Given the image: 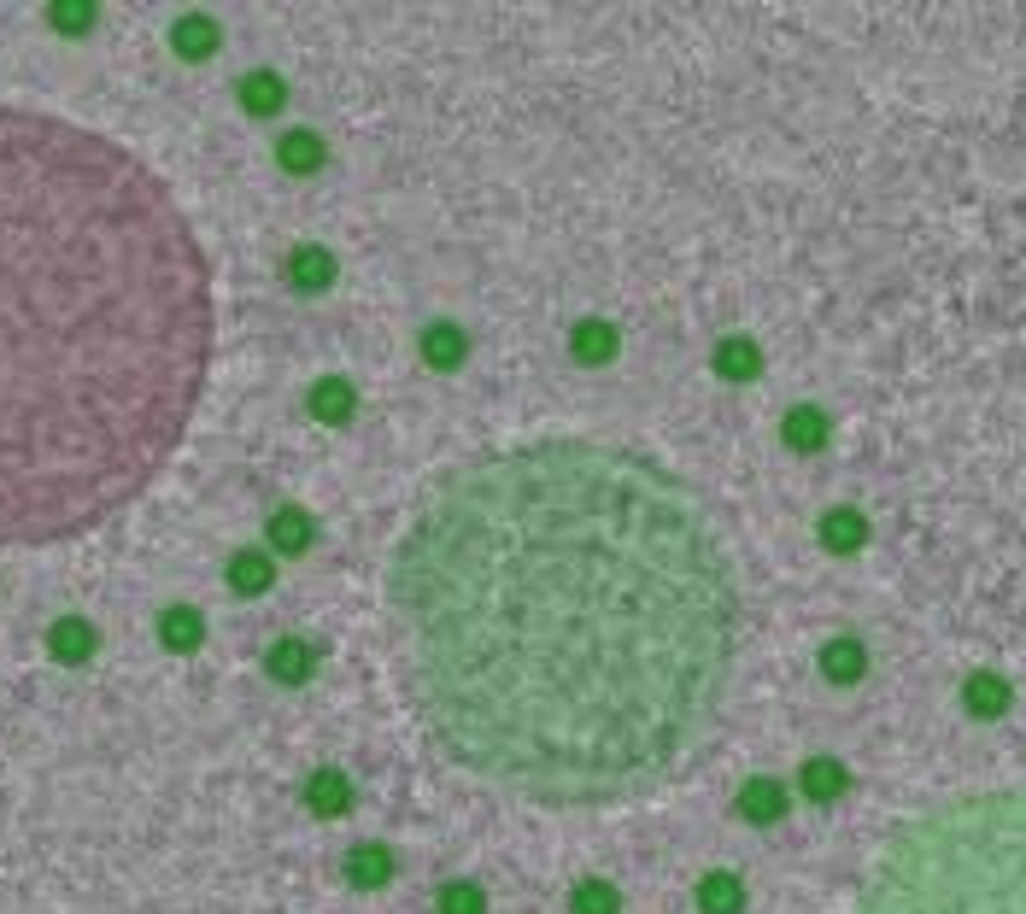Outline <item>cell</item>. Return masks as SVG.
I'll list each match as a JSON object with an SVG mask.
<instances>
[{
	"label": "cell",
	"instance_id": "obj_3",
	"mask_svg": "<svg viewBox=\"0 0 1026 914\" xmlns=\"http://www.w3.org/2000/svg\"><path fill=\"white\" fill-rule=\"evenodd\" d=\"M856 914H1026V785L910 815L874 850Z\"/></svg>",
	"mask_w": 1026,
	"mask_h": 914
},
{
	"label": "cell",
	"instance_id": "obj_2",
	"mask_svg": "<svg viewBox=\"0 0 1026 914\" xmlns=\"http://www.w3.org/2000/svg\"><path fill=\"white\" fill-rule=\"evenodd\" d=\"M212 352V258L171 182L0 100V551L130 510L189 440Z\"/></svg>",
	"mask_w": 1026,
	"mask_h": 914
},
{
	"label": "cell",
	"instance_id": "obj_1",
	"mask_svg": "<svg viewBox=\"0 0 1026 914\" xmlns=\"http://www.w3.org/2000/svg\"><path fill=\"white\" fill-rule=\"evenodd\" d=\"M387 616L435 744L540 809L663 785L715 733L739 662L715 510L581 434L446 469L394 539Z\"/></svg>",
	"mask_w": 1026,
	"mask_h": 914
}]
</instances>
